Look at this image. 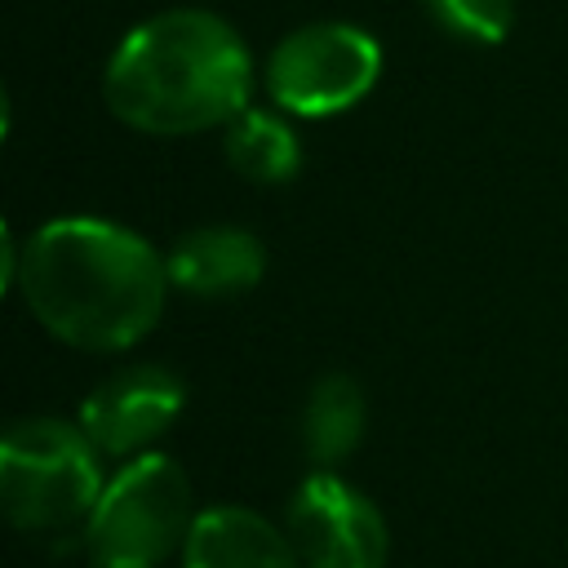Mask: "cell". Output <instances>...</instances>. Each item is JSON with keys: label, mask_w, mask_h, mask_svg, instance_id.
Returning <instances> with one entry per match:
<instances>
[{"label": "cell", "mask_w": 568, "mask_h": 568, "mask_svg": "<svg viewBox=\"0 0 568 568\" xmlns=\"http://www.w3.org/2000/svg\"><path fill=\"white\" fill-rule=\"evenodd\" d=\"M9 288L36 324L75 351H129L146 337L173 288L164 253L106 217H53L18 248Z\"/></svg>", "instance_id": "cell-1"}, {"label": "cell", "mask_w": 568, "mask_h": 568, "mask_svg": "<svg viewBox=\"0 0 568 568\" xmlns=\"http://www.w3.org/2000/svg\"><path fill=\"white\" fill-rule=\"evenodd\" d=\"M253 58L240 31L209 9H164L138 22L102 75L106 111L155 138L231 124L248 106Z\"/></svg>", "instance_id": "cell-2"}, {"label": "cell", "mask_w": 568, "mask_h": 568, "mask_svg": "<svg viewBox=\"0 0 568 568\" xmlns=\"http://www.w3.org/2000/svg\"><path fill=\"white\" fill-rule=\"evenodd\" d=\"M102 488V453L80 422L36 413L0 435V501L13 528L44 541L84 532Z\"/></svg>", "instance_id": "cell-3"}, {"label": "cell", "mask_w": 568, "mask_h": 568, "mask_svg": "<svg viewBox=\"0 0 568 568\" xmlns=\"http://www.w3.org/2000/svg\"><path fill=\"white\" fill-rule=\"evenodd\" d=\"M195 515L186 470L169 453H142L106 479L80 541L93 568H160L186 550Z\"/></svg>", "instance_id": "cell-4"}, {"label": "cell", "mask_w": 568, "mask_h": 568, "mask_svg": "<svg viewBox=\"0 0 568 568\" xmlns=\"http://www.w3.org/2000/svg\"><path fill=\"white\" fill-rule=\"evenodd\" d=\"M382 75V44L351 22H306L266 58V93L284 115L324 120L351 111Z\"/></svg>", "instance_id": "cell-5"}, {"label": "cell", "mask_w": 568, "mask_h": 568, "mask_svg": "<svg viewBox=\"0 0 568 568\" xmlns=\"http://www.w3.org/2000/svg\"><path fill=\"white\" fill-rule=\"evenodd\" d=\"M284 528L302 568H386L390 532L382 510L337 470H311L288 497Z\"/></svg>", "instance_id": "cell-6"}, {"label": "cell", "mask_w": 568, "mask_h": 568, "mask_svg": "<svg viewBox=\"0 0 568 568\" xmlns=\"http://www.w3.org/2000/svg\"><path fill=\"white\" fill-rule=\"evenodd\" d=\"M186 404L182 382L160 368V364H129L111 377H102L84 404H80V426L98 444L102 457L133 462L142 453H155L151 444L169 435Z\"/></svg>", "instance_id": "cell-7"}, {"label": "cell", "mask_w": 568, "mask_h": 568, "mask_svg": "<svg viewBox=\"0 0 568 568\" xmlns=\"http://www.w3.org/2000/svg\"><path fill=\"white\" fill-rule=\"evenodd\" d=\"M169 280L186 297H240L266 275V248L244 226H195L164 253Z\"/></svg>", "instance_id": "cell-8"}, {"label": "cell", "mask_w": 568, "mask_h": 568, "mask_svg": "<svg viewBox=\"0 0 568 568\" xmlns=\"http://www.w3.org/2000/svg\"><path fill=\"white\" fill-rule=\"evenodd\" d=\"M182 568H302L288 528L248 506H209L182 550Z\"/></svg>", "instance_id": "cell-9"}, {"label": "cell", "mask_w": 568, "mask_h": 568, "mask_svg": "<svg viewBox=\"0 0 568 568\" xmlns=\"http://www.w3.org/2000/svg\"><path fill=\"white\" fill-rule=\"evenodd\" d=\"M368 426V404L355 377L346 373H324L302 408V448L311 457V466L320 470H337L364 439Z\"/></svg>", "instance_id": "cell-10"}, {"label": "cell", "mask_w": 568, "mask_h": 568, "mask_svg": "<svg viewBox=\"0 0 568 568\" xmlns=\"http://www.w3.org/2000/svg\"><path fill=\"white\" fill-rule=\"evenodd\" d=\"M222 151H226V164L244 182H257V186L293 182L297 169H302V138H297V129L280 111H266V106H244L226 124Z\"/></svg>", "instance_id": "cell-11"}, {"label": "cell", "mask_w": 568, "mask_h": 568, "mask_svg": "<svg viewBox=\"0 0 568 568\" xmlns=\"http://www.w3.org/2000/svg\"><path fill=\"white\" fill-rule=\"evenodd\" d=\"M426 13L466 44H501L515 27V0H422Z\"/></svg>", "instance_id": "cell-12"}]
</instances>
